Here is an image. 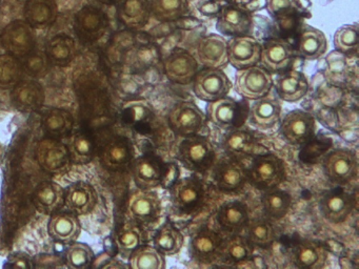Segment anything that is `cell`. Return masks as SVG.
<instances>
[{
  "mask_svg": "<svg viewBox=\"0 0 359 269\" xmlns=\"http://www.w3.org/2000/svg\"><path fill=\"white\" fill-rule=\"evenodd\" d=\"M255 146L253 136L245 130H235L224 139V147L232 157L241 158L250 155Z\"/></svg>",
  "mask_w": 359,
  "mask_h": 269,
  "instance_id": "41",
  "label": "cell"
},
{
  "mask_svg": "<svg viewBox=\"0 0 359 269\" xmlns=\"http://www.w3.org/2000/svg\"><path fill=\"white\" fill-rule=\"evenodd\" d=\"M4 157H5V146L0 142V163L3 162Z\"/></svg>",
  "mask_w": 359,
  "mask_h": 269,
  "instance_id": "54",
  "label": "cell"
},
{
  "mask_svg": "<svg viewBox=\"0 0 359 269\" xmlns=\"http://www.w3.org/2000/svg\"><path fill=\"white\" fill-rule=\"evenodd\" d=\"M151 13L161 21L180 18L188 12V0H150Z\"/></svg>",
  "mask_w": 359,
  "mask_h": 269,
  "instance_id": "38",
  "label": "cell"
},
{
  "mask_svg": "<svg viewBox=\"0 0 359 269\" xmlns=\"http://www.w3.org/2000/svg\"><path fill=\"white\" fill-rule=\"evenodd\" d=\"M178 179H180V168H178L175 162H170V163L163 166L161 185L163 188H171Z\"/></svg>",
  "mask_w": 359,
  "mask_h": 269,
  "instance_id": "50",
  "label": "cell"
},
{
  "mask_svg": "<svg viewBox=\"0 0 359 269\" xmlns=\"http://www.w3.org/2000/svg\"><path fill=\"white\" fill-rule=\"evenodd\" d=\"M217 219L222 228L230 233H236L247 226L249 214L247 208L241 202H229L220 208Z\"/></svg>",
  "mask_w": 359,
  "mask_h": 269,
  "instance_id": "29",
  "label": "cell"
},
{
  "mask_svg": "<svg viewBox=\"0 0 359 269\" xmlns=\"http://www.w3.org/2000/svg\"><path fill=\"white\" fill-rule=\"evenodd\" d=\"M131 159V149L127 141L115 139L111 141L102 151V161L107 167L117 170L123 167Z\"/></svg>",
  "mask_w": 359,
  "mask_h": 269,
  "instance_id": "37",
  "label": "cell"
},
{
  "mask_svg": "<svg viewBox=\"0 0 359 269\" xmlns=\"http://www.w3.org/2000/svg\"><path fill=\"white\" fill-rule=\"evenodd\" d=\"M222 243L217 233L210 230L201 231L191 242V252L197 260L208 262L218 254Z\"/></svg>",
  "mask_w": 359,
  "mask_h": 269,
  "instance_id": "31",
  "label": "cell"
},
{
  "mask_svg": "<svg viewBox=\"0 0 359 269\" xmlns=\"http://www.w3.org/2000/svg\"><path fill=\"white\" fill-rule=\"evenodd\" d=\"M24 14L32 27H48L57 16V6L54 0H27Z\"/></svg>",
  "mask_w": 359,
  "mask_h": 269,
  "instance_id": "24",
  "label": "cell"
},
{
  "mask_svg": "<svg viewBox=\"0 0 359 269\" xmlns=\"http://www.w3.org/2000/svg\"><path fill=\"white\" fill-rule=\"evenodd\" d=\"M294 52L291 44L285 39L273 38L262 46L260 62L270 71H283L291 65Z\"/></svg>",
  "mask_w": 359,
  "mask_h": 269,
  "instance_id": "13",
  "label": "cell"
},
{
  "mask_svg": "<svg viewBox=\"0 0 359 269\" xmlns=\"http://www.w3.org/2000/svg\"><path fill=\"white\" fill-rule=\"evenodd\" d=\"M151 15L150 0H123L118 8V17L128 27H142Z\"/></svg>",
  "mask_w": 359,
  "mask_h": 269,
  "instance_id": "26",
  "label": "cell"
},
{
  "mask_svg": "<svg viewBox=\"0 0 359 269\" xmlns=\"http://www.w3.org/2000/svg\"><path fill=\"white\" fill-rule=\"evenodd\" d=\"M129 210L134 218L142 222L152 220L161 210L158 195L148 191V189L136 193L130 200Z\"/></svg>",
  "mask_w": 359,
  "mask_h": 269,
  "instance_id": "27",
  "label": "cell"
},
{
  "mask_svg": "<svg viewBox=\"0 0 359 269\" xmlns=\"http://www.w3.org/2000/svg\"><path fill=\"white\" fill-rule=\"evenodd\" d=\"M79 233V221L71 214H56L50 221L49 233L58 241H71V240L75 239Z\"/></svg>",
  "mask_w": 359,
  "mask_h": 269,
  "instance_id": "36",
  "label": "cell"
},
{
  "mask_svg": "<svg viewBox=\"0 0 359 269\" xmlns=\"http://www.w3.org/2000/svg\"><path fill=\"white\" fill-rule=\"evenodd\" d=\"M68 151L73 161L79 164L88 163L93 157V143L86 134H73L69 140Z\"/></svg>",
  "mask_w": 359,
  "mask_h": 269,
  "instance_id": "46",
  "label": "cell"
},
{
  "mask_svg": "<svg viewBox=\"0 0 359 269\" xmlns=\"http://www.w3.org/2000/svg\"><path fill=\"white\" fill-rule=\"evenodd\" d=\"M277 95L285 102H296L306 96L309 90L308 80L298 71L281 74L275 82Z\"/></svg>",
  "mask_w": 359,
  "mask_h": 269,
  "instance_id": "18",
  "label": "cell"
},
{
  "mask_svg": "<svg viewBox=\"0 0 359 269\" xmlns=\"http://www.w3.org/2000/svg\"><path fill=\"white\" fill-rule=\"evenodd\" d=\"M272 86V74L264 65L255 64L237 69L235 90L245 98L250 100L262 98L270 92Z\"/></svg>",
  "mask_w": 359,
  "mask_h": 269,
  "instance_id": "1",
  "label": "cell"
},
{
  "mask_svg": "<svg viewBox=\"0 0 359 269\" xmlns=\"http://www.w3.org/2000/svg\"><path fill=\"white\" fill-rule=\"evenodd\" d=\"M130 266L133 269H163L165 256L152 246H138L132 251Z\"/></svg>",
  "mask_w": 359,
  "mask_h": 269,
  "instance_id": "34",
  "label": "cell"
},
{
  "mask_svg": "<svg viewBox=\"0 0 359 269\" xmlns=\"http://www.w3.org/2000/svg\"><path fill=\"white\" fill-rule=\"evenodd\" d=\"M198 71L197 59L182 48L172 52L165 61V75L174 83L182 85L191 83Z\"/></svg>",
  "mask_w": 359,
  "mask_h": 269,
  "instance_id": "9",
  "label": "cell"
},
{
  "mask_svg": "<svg viewBox=\"0 0 359 269\" xmlns=\"http://www.w3.org/2000/svg\"><path fill=\"white\" fill-rule=\"evenodd\" d=\"M163 165L151 156L138 158L133 164V177L136 184L142 189H151L161 185Z\"/></svg>",
  "mask_w": 359,
  "mask_h": 269,
  "instance_id": "22",
  "label": "cell"
},
{
  "mask_svg": "<svg viewBox=\"0 0 359 269\" xmlns=\"http://www.w3.org/2000/svg\"><path fill=\"white\" fill-rule=\"evenodd\" d=\"M197 61L209 69H220L228 64V40L218 34H210L199 41Z\"/></svg>",
  "mask_w": 359,
  "mask_h": 269,
  "instance_id": "11",
  "label": "cell"
},
{
  "mask_svg": "<svg viewBox=\"0 0 359 269\" xmlns=\"http://www.w3.org/2000/svg\"><path fill=\"white\" fill-rule=\"evenodd\" d=\"M97 195L95 189L88 183H74L65 193L67 207L75 214H86L96 205Z\"/></svg>",
  "mask_w": 359,
  "mask_h": 269,
  "instance_id": "20",
  "label": "cell"
},
{
  "mask_svg": "<svg viewBox=\"0 0 359 269\" xmlns=\"http://www.w3.org/2000/svg\"><path fill=\"white\" fill-rule=\"evenodd\" d=\"M251 247L249 240L243 237H233L228 241L222 243L218 254L230 262H241L249 256Z\"/></svg>",
  "mask_w": 359,
  "mask_h": 269,
  "instance_id": "45",
  "label": "cell"
},
{
  "mask_svg": "<svg viewBox=\"0 0 359 269\" xmlns=\"http://www.w3.org/2000/svg\"><path fill=\"white\" fill-rule=\"evenodd\" d=\"M248 172L243 164L236 160L224 162L215 172V183L224 191H236L245 184Z\"/></svg>",
  "mask_w": 359,
  "mask_h": 269,
  "instance_id": "23",
  "label": "cell"
},
{
  "mask_svg": "<svg viewBox=\"0 0 359 269\" xmlns=\"http://www.w3.org/2000/svg\"><path fill=\"white\" fill-rule=\"evenodd\" d=\"M0 38L4 48L13 56H28L34 50V31L27 21L16 20L9 23Z\"/></svg>",
  "mask_w": 359,
  "mask_h": 269,
  "instance_id": "6",
  "label": "cell"
},
{
  "mask_svg": "<svg viewBox=\"0 0 359 269\" xmlns=\"http://www.w3.org/2000/svg\"><path fill=\"white\" fill-rule=\"evenodd\" d=\"M22 75V65L18 57L11 54L0 55V88L16 85Z\"/></svg>",
  "mask_w": 359,
  "mask_h": 269,
  "instance_id": "44",
  "label": "cell"
},
{
  "mask_svg": "<svg viewBox=\"0 0 359 269\" xmlns=\"http://www.w3.org/2000/svg\"><path fill=\"white\" fill-rule=\"evenodd\" d=\"M334 46L341 53H352L358 48L359 27L354 25H344L334 34Z\"/></svg>",
  "mask_w": 359,
  "mask_h": 269,
  "instance_id": "43",
  "label": "cell"
},
{
  "mask_svg": "<svg viewBox=\"0 0 359 269\" xmlns=\"http://www.w3.org/2000/svg\"><path fill=\"white\" fill-rule=\"evenodd\" d=\"M264 212L273 219H281L291 207V195L287 191L275 188L266 189L262 197Z\"/></svg>",
  "mask_w": 359,
  "mask_h": 269,
  "instance_id": "32",
  "label": "cell"
},
{
  "mask_svg": "<svg viewBox=\"0 0 359 269\" xmlns=\"http://www.w3.org/2000/svg\"><path fill=\"white\" fill-rule=\"evenodd\" d=\"M170 191L172 203L180 210H188L194 207L203 195L201 182L191 178L178 179Z\"/></svg>",
  "mask_w": 359,
  "mask_h": 269,
  "instance_id": "19",
  "label": "cell"
},
{
  "mask_svg": "<svg viewBox=\"0 0 359 269\" xmlns=\"http://www.w3.org/2000/svg\"><path fill=\"white\" fill-rule=\"evenodd\" d=\"M295 8L296 0H266V10L274 18Z\"/></svg>",
  "mask_w": 359,
  "mask_h": 269,
  "instance_id": "51",
  "label": "cell"
},
{
  "mask_svg": "<svg viewBox=\"0 0 359 269\" xmlns=\"http://www.w3.org/2000/svg\"><path fill=\"white\" fill-rule=\"evenodd\" d=\"M315 132V119L302 109L289 111L280 123V134L290 144L300 145L308 142Z\"/></svg>",
  "mask_w": 359,
  "mask_h": 269,
  "instance_id": "7",
  "label": "cell"
},
{
  "mask_svg": "<svg viewBox=\"0 0 359 269\" xmlns=\"http://www.w3.org/2000/svg\"><path fill=\"white\" fill-rule=\"evenodd\" d=\"M178 158L188 170H203L213 161L214 147L207 137L193 134L180 143Z\"/></svg>",
  "mask_w": 359,
  "mask_h": 269,
  "instance_id": "4",
  "label": "cell"
},
{
  "mask_svg": "<svg viewBox=\"0 0 359 269\" xmlns=\"http://www.w3.org/2000/svg\"><path fill=\"white\" fill-rule=\"evenodd\" d=\"M64 201V188L57 183H41L35 191L34 204L41 212H53L57 209Z\"/></svg>",
  "mask_w": 359,
  "mask_h": 269,
  "instance_id": "30",
  "label": "cell"
},
{
  "mask_svg": "<svg viewBox=\"0 0 359 269\" xmlns=\"http://www.w3.org/2000/svg\"><path fill=\"white\" fill-rule=\"evenodd\" d=\"M93 251L83 243L73 244L67 250V264L70 268H87L93 261Z\"/></svg>",
  "mask_w": 359,
  "mask_h": 269,
  "instance_id": "47",
  "label": "cell"
},
{
  "mask_svg": "<svg viewBox=\"0 0 359 269\" xmlns=\"http://www.w3.org/2000/svg\"><path fill=\"white\" fill-rule=\"evenodd\" d=\"M75 52V42L70 36L57 35L48 42V58L56 64L68 63L74 58Z\"/></svg>",
  "mask_w": 359,
  "mask_h": 269,
  "instance_id": "35",
  "label": "cell"
},
{
  "mask_svg": "<svg viewBox=\"0 0 359 269\" xmlns=\"http://www.w3.org/2000/svg\"><path fill=\"white\" fill-rule=\"evenodd\" d=\"M151 106L146 100L130 101L123 109V117L130 123L144 121L150 116Z\"/></svg>",
  "mask_w": 359,
  "mask_h": 269,
  "instance_id": "48",
  "label": "cell"
},
{
  "mask_svg": "<svg viewBox=\"0 0 359 269\" xmlns=\"http://www.w3.org/2000/svg\"><path fill=\"white\" fill-rule=\"evenodd\" d=\"M327 48V40L320 29L304 25L298 39V54L306 60H315L325 54Z\"/></svg>",
  "mask_w": 359,
  "mask_h": 269,
  "instance_id": "21",
  "label": "cell"
},
{
  "mask_svg": "<svg viewBox=\"0 0 359 269\" xmlns=\"http://www.w3.org/2000/svg\"><path fill=\"white\" fill-rule=\"evenodd\" d=\"M10 266L12 267H20V268H29L32 266L31 265V261L29 260L28 256L24 254H16L13 258H11V263Z\"/></svg>",
  "mask_w": 359,
  "mask_h": 269,
  "instance_id": "53",
  "label": "cell"
},
{
  "mask_svg": "<svg viewBox=\"0 0 359 269\" xmlns=\"http://www.w3.org/2000/svg\"><path fill=\"white\" fill-rule=\"evenodd\" d=\"M27 67H28L29 71L33 74V75H41L45 71L46 67H47L45 57L39 54V53H36V54L31 53L30 57H29L28 61H27Z\"/></svg>",
  "mask_w": 359,
  "mask_h": 269,
  "instance_id": "52",
  "label": "cell"
},
{
  "mask_svg": "<svg viewBox=\"0 0 359 269\" xmlns=\"http://www.w3.org/2000/svg\"><path fill=\"white\" fill-rule=\"evenodd\" d=\"M39 165L46 172L56 174L66 170L70 161L68 147L55 139H45L36 149Z\"/></svg>",
  "mask_w": 359,
  "mask_h": 269,
  "instance_id": "12",
  "label": "cell"
},
{
  "mask_svg": "<svg viewBox=\"0 0 359 269\" xmlns=\"http://www.w3.org/2000/svg\"><path fill=\"white\" fill-rule=\"evenodd\" d=\"M43 127L50 134L64 136L72 130L73 117L65 109H50L43 116Z\"/></svg>",
  "mask_w": 359,
  "mask_h": 269,
  "instance_id": "40",
  "label": "cell"
},
{
  "mask_svg": "<svg viewBox=\"0 0 359 269\" xmlns=\"http://www.w3.org/2000/svg\"><path fill=\"white\" fill-rule=\"evenodd\" d=\"M281 107L277 99L266 96L256 99L250 109V122L260 130H272L280 120Z\"/></svg>",
  "mask_w": 359,
  "mask_h": 269,
  "instance_id": "17",
  "label": "cell"
},
{
  "mask_svg": "<svg viewBox=\"0 0 359 269\" xmlns=\"http://www.w3.org/2000/svg\"><path fill=\"white\" fill-rule=\"evenodd\" d=\"M14 102L22 111H32L43 104L45 92L41 84L34 81H22L16 84L12 92Z\"/></svg>",
  "mask_w": 359,
  "mask_h": 269,
  "instance_id": "28",
  "label": "cell"
},
{
  "mask_svg": "<svg viewBox=\"0 0 359 269\" xmlns=\"http://www.w3.org/2000/svg\"><path fill=\"white\" fill-rule=\"evenodd\" d=\"M119 248L123 251H133L140 246V233L135 227H126L121 229L117 237Z\"/></svg>",
  "mask_w": 359,
  "mask_h": 269,
  "instance_id": "49",
  "label": "cell"
},
{
  "mask_svg": "<svg viewBox=\"0 0 359 269\" xmlns=\"http://www.w3.org/2000/svg\"><path fill=\"white\" fill-rule=\"evenodd\" d=\"M319 209L325 220L332 223L341 222L352 212V195L342 188L331 189L321 198Z\"/></svg>",
  "mask_w": 359,
  "mask_h": 269,
  "instance_id": "15",
  "label": "cell"
},
{
  "mask_svg": "<svg viewBox=\"0 0 359 269\" xmlns=\"http://www.w3.org/2000/svg\"><path fill=\"white\" fill-rule=\"evenodd\" d=\"M327 254L321 246L313 242H302L295 249L296 262L306 268H319L325 263Z\"/></svg>",
  "mask_w": 359,
  "mask_h": 269,
  "instance_id": "39",
  "label": "cell"
},
{
  "mask_svg": "<svg viewBox=\"0 0 359 269\" xmlns=\"http://www.w3.org/2000/svg\"><path fill=\"white\" fill-rule=\"evenodd\" d=\"M248 240L254 245L269 246L275 239V231L272 224L264 219H255L248 222Z\"/></svg>",
  "mask_w": 359,
  "mask_h": 269,
  "instance_id": "42",
  "label": "cell"
},
{
  "mask_svg": "<svg viewBox=\"0 0 359 269\" xmlns=\"http://www.w3.org/2000/svg\"><path fill=\"white\" fill-rule=\"evenodd\" d=\"M184 235L172 224L161 227L154 237V247L163 256L177 254L184 245Z\"/></svg>",
  "mask_w": 359,
  "mask_h": 269,
  "instance_id": "33",
  "label": "cell"
},
{
  "mask_svg": "<svg viewBox=\"0 0 359 269\" xmlns=\"http://www.w3.org/2000/svg\"><path fill=\"white\" fill-rule=\"evenodd\" d=\"M100 1L104 2V4H112L115 0H100Z\"/></svg>",
  "mask_w": 359,
  "mask_h": 269,
  "instance_id": "55",
  "label": "cell"
},
{
  "mask_svg": "<svg viewBox=\"0 0 359 269\" xmlns=\"http://www.w3.org/2000/svg\"><path fill=\"white\" fill-rule=\"evenodd\" d=\"M262 46L252 36H234L228 40L229 63L236 69L257 64L260 61Z\"/></svg>",
  "mask_w": 359,
  "mask_h": 269,
  "instance_id": "8",
  "label": "cell"
},
{
  "mask_svg": "<svg viewBox=\"0 0 359 269\" xmlns=\"http://www.w3.org/2000/svg\"><path fill=\"white\" fill-rule=\"evenodd\" d=\"M207 113L212 123L222 130H226L234 124L238 115V104L230 97H222L209 102Z\"/></svg>",
  "mask_w": 359,
  "mask_h": 269,
  "instance_id": "25",
  "label": "cell"
},
{
  "mask_svg": "<svg viewBox=\"0 0 359 269\" xmlns=\"http://www.w3.org/2000/svg\"><path fill=\"white\" fill-rule=\"evenodd\" d=\"M106 15L95 6H83L75 15V27L83 39L96 40L106 31Z\"/></svg>",
  "mask_w": 359,
  "mask_h": 269,
  "instance_id": "16",
  "label": "cell"
},
{
  "mask_svg": "<svg viewBox=\"0 0 359 269\" xmlns=\"http://www.w3.org/2000/svg\"><path fill=\"white\" fill-rule=\"evenodd\" d=\"M205 123V113L191 101L178 102L170 111L169 125L178 136L186 138L198 134Z\"/></svg>",
  "mask_w": 359,
  "mask_h": 269,
  "instance_id": "5",
  "label": "cell"
},
{
  "mask_svg": "<svg viewBox=\"0 0 359 269\" xmlns=\"http://www.w3.org/2000/svg\"><path fill=\"white\" fill-rule=\"evenodd\" d=\"M248 176L257 188H275L285 180V164L280 158L271 153L258 156L252 162Z\"/></svg>",
  "mask_w": 359,
  "mask_h": 269,
  "instance_id": "2",
  "label": "cell"
},
{
  "mask_svg": "<svg viewBox=\"0 0 359 269\" xmlns=\"http://www.w3.org/2000/svg\"><path fill=\"white\" fill-rule=\"evenodd\" d=\"M325 174L336 184H344L354 178L357 172V159L350 149H335L325 158Z\"/></svg>",
  "mask_w": 359,
  "mask_h": 269,
  "instance_id": "10",
  "label": "cell"
},
{
  "mask_svg": "<svg viewBox=\"0 0 359 269\" xmlns=\"http://www.w3.org/2000/svg\"><path fill=\"white\" fill-rule=\"evenodd\" d=\"M232 88V82L220 69H205L197 71L193 80L195 96L205 102L226 97Z\"/></svg>",
  "mask_w": 359,
  "mask_h": 269,
  "instance_id": "3",
  "label": "cell"
},
{
  "mask_svg": "<svg viewBox=\"0 0 359 269\" xmlns=\"http://www.w3.org/2000/svg\"><path fill=\"white\" fill-rule=\"evenodd\" d=\"M252 19L245 8L237 6H224L218 13L216 29L226 36H241L249 34Z\"/></svg>",
  "mask_w": 359,
  "mask_h": 269,
  "instance_id": "14",
  "label": "cell"
}]
</instances>
